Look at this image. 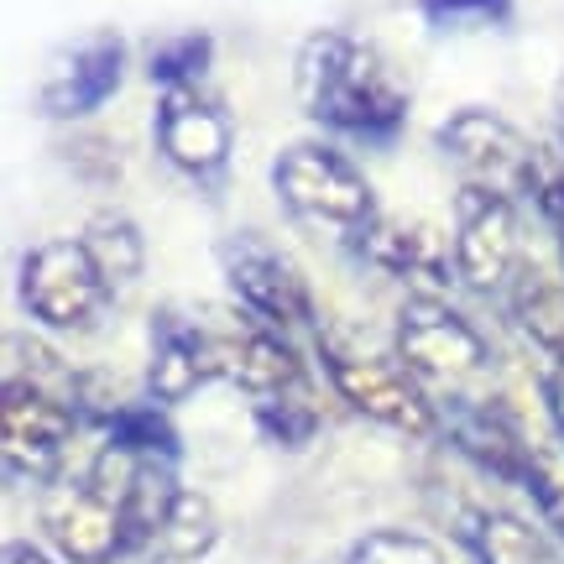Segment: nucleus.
Masks as SVG:
<instances>
[{
	"label": "nucleus",
	"mask_w": 564,
	"mask_h": 564,
	"mask_svg": "<svg viewBox=\"0 0 564 564\" xmlns=\"http://www.w3.org/2000/svg\"><path fill=\"white\" fill-rule=\"evenodd\" d=\"M173 465L178 460L167 455H147L121 440H105L74 476L63 470L47 486L37 512L53 554H63L68 564H158L162 539L188 497Z\"/></svg>",
	"instance_id": "nucleus-1"
},
{
	"label": "nucleus",
	"mask_w": 564,
	"mask_h": 564,
	"mask_svg": "<svg viewBox=\"0 0 564 564\" xmlns=\"http://www.w3.org/2000/svg\"><path fill=\"white\" fill-rule=\"evenodd\" d=\"M293 89L303 116L335 137L387 141L408 121V89L398 84L392 63L350 32H314L303 42L293 63Z\"/></svg>",
	"instance_id": "nucleus-2"
},
{
	"label": "nucleus",
	"mask_w": 564,
	"mask_h": 564,
	"mask_svg": "<svg viewBox=\"0 0 564 564\" xmlns=\"http://www.w3.org/2000/svg\"><path fill=\"white\" fill-rule=\"evenodd\" d=\"M272 188L303 230H314L335 246H350V251L366 241L371 220L382 215L366 173L329 141H293L272 162Z\"/></svg>",
	"instance_id": "nucleus-3"
},
{
	"label": "nucleus",
	"mask_w": 564,
	"mask_h": 564,
	"mask_svg": "<svg viewBox=\"0 0 564 564\" xmlns=\"http://www.w3.org/2000/svg\"><path fill=\"white\" fill-rule=\"evenodd\" d=\"M392 356L413 371V382L434 398V408L470 403L486 398V377H491V345L460 308H449L434 293H413L398 308V335H392Z\"/></svg>",
	"instance_id": "nucleus-4"
},
{
	"label": "nucleus",
	"mask_w": 564,
	"mask_h": 564,
	"mask_svg": "<svg viewBox=\"0 0 564 564\" xmlns=\"http://www.w3.org/2000/svg\"><path fill=\"white\" fill-rule=\"evenodd\" d=\"M319 366L329 387L340 392L345 408H356L361 419L382 423L392 434H408V440H429L440 434V408L434 398L413 382L398 356H377V350H361V345L340 340L335 329H319Z\"/></svg>",
	"instance_id": "nucleus-5"
},
{
	"label": "nucleus",
	"mask_w": 564,
	"mask_h": 564,
	"mask_svg": "<svg viewBox=\"0 0 564 564\" xmlns=\"http://www.w3.org/2000/svg\"><path fill=\"white\" fill-rule=\"evenodd\" d=\"M110 303H116V288L105 282L84 236L79 241H68V236L42 241L21 257V308L37 324H47V329L89 335L105 319Z\"/></svg>",
	"instance_id": "nucleus-6"
},
{
	"label": "nucleus",
	"mask_w": 564,
	"mask_h": 564,
	"mask_svg": "<svg viewBox=\"0 0 564 564\" xmlns=\"http://www.w3.org/2000/svg\"><path fill=\"white\" fill-rule=\"evenodd\" d=\"M444 158L455 162L465 188H486L502 199H533L539 178H544V152L518 131L512 121H502L497 110H455L440 126Z\"/></svg>",
	"instance_id": "nucleus-7"
},
{
	"label": "nucleus",
	"mask_w": 564,
	"mask_h": 564,
	"mask_svg": "<svg viewBox=\"0 0 564 564\" xmlns=\"http://www.w3.org/2000/svg\"><path fill=\"white\" fill-rule=\"evenodd\" d=\"M84 403L26 377H6L0 392V440H6V470L26 481H58Z\"/></svg>",
	"instance_id": "nucleus-8"
},
{
	"label": "nucleus",
	"mask_w": 564,
	"mask_h": 564,
	"mask_svg": "<svg viewBox=\"0 0 564 564\" xmlns=\"http://www.w3.org/2000/svg\"><path fill=\"white\" fill-rule=\"evenodd\" d=\"M220 267H225V282H230L236 303H241L251 319L272 324L282 335H293V329H314L319 335L314 293H308L303 272L282 257L278 246H267L262 236H230L220 246Z\"/></svg>",
	"instance_id": "nucleus-9"
},
{
	"label": "nucleus",
	"mask_w": 564,
	"mask_h": 564,
	"mask_svg": "<svg viewBox=\"0 0 564 564\" xmlns=\"http://www.w3.org/2000/svg\"><path fill=\"white\" fill-rule=\"evenodd\" d=\"M455 267L460 282H470L476 293H497L502 299L507 282L518 278L523 267V241H518V204L486 188H465L455 194Z\"/></svg>",
	"instance_id": "nucleus-10"
},
{
	"label": "nucleus",
	"mask_w": 564,
	"mask_h": 564,
	"mask_svg": "<svg viewBox=\"0 0 564 564\" xmlns=\"http://www.w3.org/2000/svg\"><path fill=\"white\" fill-rule=\"evenodd\" d=\"M158 147L183 178L215 183L230 162L236 131H230L225 105L204 84H178V89H162L158 100Z\"/></svg>",
	"instance_id": "nucleus-11"
},
{
	"label": "nucleus",
	"mask_w": 564,
	"mask_h": 564,
	"mask_svg": "<svg viewBox=\"0 0 564 564\" xmlns=\"http://www.w3.org/2000/svg\"><path fill=\"white\" fill-rule=\"evenodd\" d=\"M215 377H220V366H215L204 308H183V303L162 308L158 319H152V361H147V392H152V403L173 408L183 398H194Z\"/></svg>",
	"instance_id": "nucleus-12"
},
{
	"label": "nucleus",
	"mask_w": 564,
	"mask_h": 564,
	"mask_svg": "<svg viewBox=\"0 0 564 564\" xmlns=\"http://www.w3.org/2000/svg\"><path fill=\"white\" fill-rule=\"evenodd\" d=\"M371 267H382L392 278L413 282L423 293L440 299L449 282H460V267H455V241H444L440 230L419 215H377L366 241L356 246Z\"/></svg>",
	"instance_id": "nucleus-13"
},
{
	"label": "nucleus",
	"mask_w": 564,
	"mask_h": 564,
	"mask_svg": "<svg viewBox=\"0 0 564 564\" xmlns=\"http://www.w3.org/2000/svg\"><path fill=\"white\" fill-rule=\"evenodd\" d=\"M444 528L476 564H564L560 539L518 512H507V507L455 502L444 512Z\"/></svg>",
	"instance_id": "nucleus-14"
},
{
	"label": "nucleus",
	"mask_w": 564,
	"mask_h": 564,
	"mask_svg": "<svg viewBox=\"0 0 564 564\" xmlns=\"http://www.w3.org/2000/svg\"><path fill=\"white\" fill-rule=\"evenodd\" d=\"M121 74H126L121 37H110V32L84 37L53 63V74H47L37 89V105L47 116H58V121L89 116V110H100V105L121 89Z\"/></svg>",
	"instance_id": "nucleus-15"
},
{
	"label": "nucleus",
	"mask_w": 564,
	"mask_h": 564,
	"mask_svg": "<svg viewBox=\"0 0 564 564\" xmlns=\"http://www.w3.org/2000/svg\"><path fill=\"white\" fill-rule=\"evenodd\" d=\"M502 303L528 340H539L554 361H564V272L544 267L539 257H523L518 278L507 282Z\"/></svg>",
	"instance_id": "nucleus-16"
},
{
	"label": "nucleus",
	"mask_w": 564,
	"mask_h": 564,
	"mask_svg": "<svg viewBox=\"0 0 564 564\" xmlns=\"http://www.w3.org/2000/svg\"><path fill=\"white\" fill-rule=\"evenodd\" d=\"M84 246H89V257L100 262L105 282L116 288V299L137 288L141 267H147V246H141V230L126 220V215H95L89 230H84Z\"/></svg>",
	"instance_id": "nucleus-17"
},
{
	"label": "nucleus",
	"mask_w": 564,
	"mask_h": 564,
	"mask_svg": "<svg viewBox=\"0 0 564 564\" xmlns=\"http://www.w3.org/2000/svg\"><path fill=\"white\" fill-rule=\"evenodd\" d=\"M523 491L533 497L539 518L549 523V533L564 544V440H539L533 434V455H528V481Z\"/></svg>",
	"instance_id": "nucleus-18"
},
{
	"label": "nucleus",
	"mask_w": 564,
	"mask_h": 564,
	"mask_svg": "<svg viewBox=\"0 0 564 564\" xmlns=\"http://www.w3.org/2000/svg\"><path fill=\"white\" fill-rule=\"evenodd\" d=\"M324 564H444V554L419 533H403V528H377V533H361L350 549H340L335 560Z\"/></svg>",
	"instance_id": "nucleus-19"
},
{
	"label": "nucleus",
	"mask_w": 564,
	"mask_h": 564,
	"mask_svg": "<svg viewBox=\"0 0 564 564\" xmlns=\"http://www.w3.org/2000/svg\"><path fill=\"white\" fill-rule=\"evenodd\" d=\"M257 413H262V429L282 444H303L314 429H319V413L308 403V387L303 392H282V398H257Z\"/></svg>",
	"instance_id": "nucleus-20"
},
{
	"label": "nucleus",
	"mask_w": 564,
	"mask_h": 564,
	"mask_svg": "<svg viewBox=\"0 0 564 564\" xmlns=\"http://www.w3.org/2000/svg\"><path fill=\"white\" fill-rule=\"evenodd\" d=\"M204 63H209V42L204 37H173L152 53V79H158L162 89L204 84Z\"/></svg>",
	"instance_id": "nucleus-21"
},
{
	"label": "nucleus",
	"mask_w": 564,
	"mask_h": 564,
	"mask_svg": "<svg viewBox=\"0 0 564 564\" xmlns=\"http://www.w3.org/2000/svg\"><path fill=\"white\" fill-rule=\"evenodd\" d=\"M419 11L434 26H502L512 0H419Z\"/></svg>",
	"instance_id": "nucleus-22"
},
{
	"label": "nucleus",
	"mask_w": 564,
	"mask_h": 564,
	"mask_svg": "<svg viewBox=\"0 0 564 564\" xmlns=\"http://www.w3.org/2000/svg\"><path fill=\"white\" fill-rule=\"evenodd\" d=\"M0 564H68V560H63V554H53V549H37V544H21V539H11Z\"/></svg>",
	"instance_id": "nucleus-23"
},
{
	"label": "nucleus",
	"mask_w": 564,
	"mask_h": 564,
	"mask_svg": "<svg viewBox=\"0 0 564 564\" xmlns=\"http://www.w3.org/2000/svg\"><path fill=\"white\" fill-rule=\"evenodd\" d=\"M560 147H564V84H560Z\"/></svg>",
	"instance_id": "nucleus-24"
}]
</instances>
